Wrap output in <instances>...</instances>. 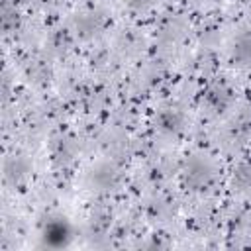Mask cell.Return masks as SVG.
I'll return each mask as SVG.
<instances>
[{"mask_svg": "<svg viewBox=\"0 0 251 251\" xmlns=\"http://www.w3.org/2000/svg\"><path fill=\"white\" fill-rule=\"evenodd\" d=\"M184 176H186V182H190V184L196 186V188H202V186H206V184L212 180L214 169H212V165H210L208 159L196 157V159H190V161L186 163Z\"/></svg>", "mask_w": 251, "mask_h": 251, "instance_id": "6da1fadb", "label": "cell"}, {"mask_svg": "<svg viewBox=\"0 0 251 251\" xmlns=\"http://www.w3.org/2000/svg\"><path fill=\"white\" fill-rule=\"evenodd\" d=\"M231 61H233V65L251 63V33L249 31L235 37V41L231 45Z\"/></svg>", "mask_w": 251, "mask_h": 251, "instance_id": "7a4b0ae2", "label": "cell"}, {"mask_svg": "<svg viewBox=\"0 0 251 251\" xmlns=\"http://www.w3.org/2000/svg\"><path fill=\"white\" fill-rule=\"evenodd\" d=\"M131 6H135V8H143V6H147L151 0H127Z\"/></svg>", "mask_w": 251, "mask_h": 251, "instance_id": "3957f363", "label": "cell"}]
</instances>
